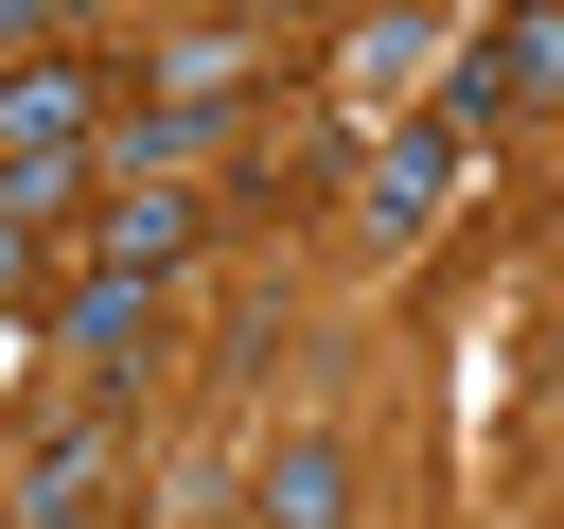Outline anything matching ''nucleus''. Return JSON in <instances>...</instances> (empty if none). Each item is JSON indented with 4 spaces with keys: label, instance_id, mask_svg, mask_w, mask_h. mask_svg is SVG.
Here are the masks:
<instances>
[{
    "label": "nucleus",
    "instance_id": "5",
    "mask_svg": "<svg viewBox=\"0 0 564 529\" xmlns=\"http://www.w3.org/2000/svg\"><path fill=\"white\" fill-rule=\"evenodd\" d=\"M247 529H352V441H335V423L264 441V476H247Z\"/></svg>",
    "mask_w": 564,
    "mask_h": 529
},
{
    "label": "nucleus",
    "instance_id": "10",
    "mask_svg": "<svg viewBox=\"0 0 564 529\" xmlns=\"http://www.w3.org/2000/svg\"><path fill=\"white\" fill-rule=\"evenodd\" d=\"M35 282H53V247H35V229H0V317H18Z\"/></svg>",
    "mask_w": 564,
    "mask_h": 529
},
{
    "label": "nucleus",
    "instance_id": "7",
    "mask_svg": "<svg viewBox=\"0 0 564 529\" xmlns=\"http://www.w3.org/2000/svg\"><path fill=\"white\" fill-rule=\"evenodd\" d=\"M106 476H123V441H106V406H88V423H53V441L18 458V511H35V529H88Z\"/></svg>",
    "mask_w": 564,
    "mask_h": 529
},
{
    "label": "nucleus",
    "instance_id": "9",
    "mask_svg": "<svg viewBox=\"0 0 564 529\" xmlns=\"http://www.w3.org/2000/svg\"><path fill=\"white\" fill-rule=\"evenodd\" d=\"M88 176H106V159H0V229H35V247H53V229L88 212Z\"/></svg>",
    "mask_w": 564,
    "mask_h": 529
},
{
    "label": "nucleus",
    "instance_id": "8",
    "mask_svg": "<svg viewBox=\"0 0 564 529\" xmlns=\"http://www.w3.org/2000/svg\"><path fill=\"white\" fill-rule=\"evenodd\" d=\"M335 71H352L370 106H405V88H441V53H423L405 18H352V35H335Z\"/></svg>",
    "mask_w": 564,
    "mask_h": 529
},
{
    "label": "nucleus",
    "instance_id": "3",
    "mask_svg": "<svg viewBox=\"0 0 564 529\" xmlns=\"http://www.w3.org/2000/svg\"><path fill=\"white\" fill-rule=\"evenodd\" d=\"M194 229H212V212H194V176H123V194L88 212V247H70V264H106V282H176V264H194Z\"/></svg>",
    "mask_w": 564,
    "mask_h": 529
},
{
    "label": "nucleus",
    "instance_id": "2",
    "mask_svg": "<svg viewBox=\"0 0 564 529\" xmlns=\"http://www.w3.org/2000/svg\"><path fill=\"white\" fill-rule=\"evenodd\" d=\"M494 106H564V0H529V18H494L458 71H441V123H494Z\"/></svg>",
    "mask_w": 564,
    "mask_h": 529
},
{
    "label": "nucleus",
    "instance_id": "6",
    "mask_svg": "<svg viewBox=\"0 0 564 529\" xmlns=\"http://www.w3.org/2000/svg\"><path fill=\"white\" fill-rule=\"evenodd\" d=\"M247 71H264V35H247V18H194V35H141V88H159V106H212V123H229V106H247Z\"/></svg>",
    "mask_w": 564,
    "mask_h": 529
},
{
    "label": "nucleus",
    "instance_id": "4",
    "mask_svg": "<svg viewBox=\"0 0 564 529\" xmlns=\"http://www.w3.org/2000/svg\"><path fill=\"white\" fill-rule=\"evenodd\" d=\"M53 335H70L106 388H141V353H159V282H106V264H70V282H53Z\"/></svg>",
    "mask_w": 564,
    "mask_h": 529
},
{
    "label": "nucleus",
    "instance_id": "1",
    "mask_svg": "<svg viewBox=\"0 0 564 529\" xmlns=\"http://www.w3.org/2000/svg\"><path fill=\"white\" fill-rule=\"evenodd\" d=\"M441 212H458V123L423 106V123H388V141L352 159V229H370V247H405V229H441Z\"/></svg>",
    "mask_w": 564,
    "mask_h": 529
}]
</instances>
